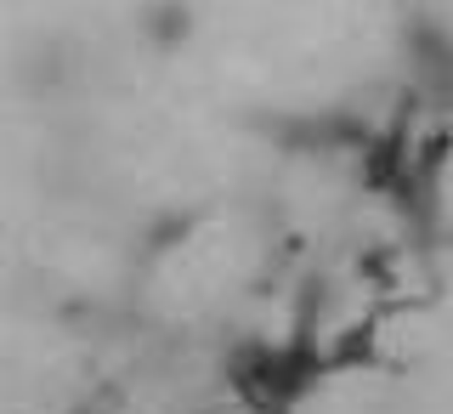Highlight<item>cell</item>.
<instances>
[{"instance_id": "6da1fadb", "label": "cell", "mask_w": 453, "mask_h": 414, "mask_svg": "<svg viewBox=\"0 0 453 414\" xmlns=\"http://www.w3.org/2000/svg\"><path fill=\"white\" fill-rule=\"evenodd\" d=\"M131 35L148 57H176L198 35V6L193 0H142L131 12Z\"/></svg>"}]
</instances>
